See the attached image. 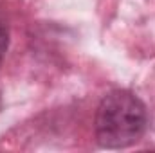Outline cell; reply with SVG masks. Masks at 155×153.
Returning a JSON list of instances; mask_svg holds the SVG:
<instances>
[{
	"label": "cell",
	"instance_id": "6da1fadb",
	"mask_svg": "<svg viewBox=\"0 0 155 153\" xmlns=\"http://www.w3.org/2000/svg\"><path fill=\"white\" fill-rule=\"evenodd\" d=\"M144 103L130 90L107 94L96 112V137L103 148L119 150L135 144L146 130Z\"/></svg>",
	"mask_w": 155,
	"mask_h": 153
},
{
	"label": "cell",
	"instance_id": "7a4b0ae2",
	"mask_svg": "<svg viewBox=\"0 0 155 153\" xmlns=\"http://www.w3.org/2000/svg\"><path fill=\"white\" fill-rule=\"evenodd\" d=\"M7 45H9V33H7V25L4 24V20L0 18V63L5 56V50H7Z\"/></svg>",
	"mask_w": 155,
	"mask_h": 153
},
{
	"label": "cell",
	"instance_id": "3957f363",
	"mask_svg": "<svg viewBox=\"0 0 155 153\" xmlns=\"http://www.w3.org/2000/svg\"><path fill=\"white\" fill-rule=\"evenodd\" d=\"M0 106H2V99H0Z\"/></svg>",
	"mask_w": 155,
	"mask_h": 153
}]
</instances>
